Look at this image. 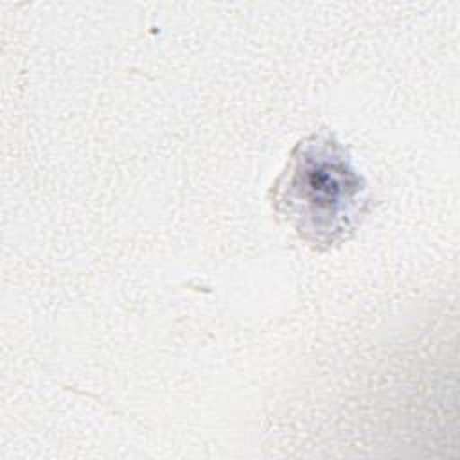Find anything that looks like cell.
Returning a JSON list of instances; mask_svg holds the SVG:
<instances>
[{"label": "cell", "instance_id": "obj_1", "mask_svg": "<svg viewBox=\"0 0 460 460\" xmlns=\"http://www.w3.org/2000/svg\"><path fill=\"white\" fill-rule=\"evenodd\" d=\"M270 199L275 214L318 252L345 243L368 212L367 183L329 133H311L291 149Z\"/></svg>", "mask_w": 460, "mask_h": 460}]
</instances>
